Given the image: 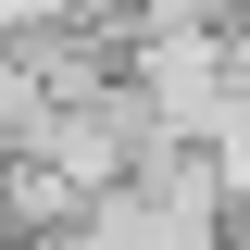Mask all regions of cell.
<instances>
[{"instance_id": "1", "label": "cell", "mask_w": 250, "mask_h": 250, "mask_svg": "<svg viewBox=\"0 0 250 250\" xmlns=\"http://www.w3.org/2000/svg\"><path fill=\"white\" fill-rule=\"evenodd\" d=\"M75 250H213V188L163 175V188H100Z\"/></svg>"}]
</instances>
